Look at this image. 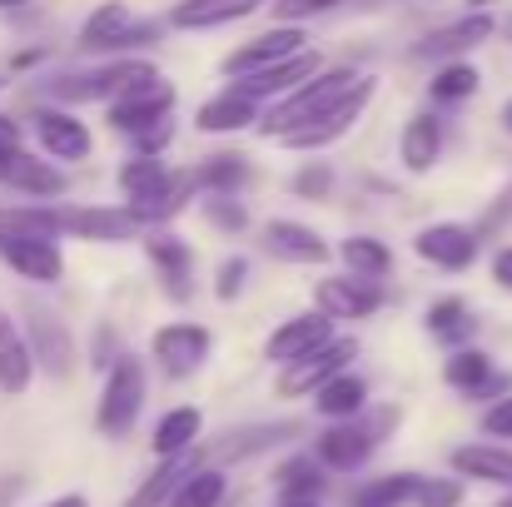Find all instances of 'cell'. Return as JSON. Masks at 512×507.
I'll return each mask as SVG.
<instances>
[{"label":"cell","instance_id":"obj_1","mask_svg":"<svg viewBox=\"0 0 512 507\" xmlns=\"http://www.w3.org/2000/svg\"><path fill=\"white\" fill-rule=\"evenodd\" d=\"M363 85V75L358 70H348V65H334V70H324V75H314L309 85H299L274 115H269V135H279V140H289V135H299V130H314V125H324L329 115H339V105Z\"/></svg>","mask_w":512,"mask_h":507},{"label":"cell","instance_id":"obj_2","mask_svg":"<svg viewBox=\"0 0 512 507\" xmlns=\"http://www.w3.org/2000/svg\"><path fill=\"white\" fill-rule=\"evenodd\" d=\"M120 189H125L135 219L145 224V219L174 214V209L189 199V174H170L155 155H145V160H130V165L120 169Z\"/></svg>","mask_w":512,"mask_h":507},{"label":"cell","instance_id":"obj_3","mask_svg":"<svg viewBox=\"0 0 512 507\" xmlns=\"http://www.w3.org/2000/svg\"><path fill=\"white\" fill-rule=\"evenodd\" d=\"M140 408H145V368H140V358L125 353V358H115V368L105 378V393H100V408H95V428L105 438H125L135 428Z\"/></svg>","mask_w":512,"mask_h":507},{"label":"cell","instance_id":"obj_4","mask_svg":"<svg viewBox=\"0 0 512 507\" xmlns=\"http://www.w3.org/2000/svg\"><path fill=\"white\" fill-rule=\"evenodd\" d=\"M170 110H174V90L155 80V85H140V90L120 95L115 110H110V120H115V130L140 135L145 150H155L160 140H170Z\"/></svg>","mask_w":512,"mask_h":507},{"label":"cell","instance_id":"obj_5","mask_svg":"<svg viewBox=\"0 0 512 507\" xmlns=\"http://www.w3.org/2000/svg\"><path fill=\"white\" fill-rule=\"evenodd\" d=\"M353 358H358V343H353V338H329L324 348H314V353H304L299 363H289V368H284L279 393H284V398L319 393L324 383H334L339 373H348V363H353Z\"/></svg>","mask_w":512,"mask_h":507},{"label":"cell","instance_id":"obj_6","mask_svg":"<svg viewBox=\"0 0 512 507\" xmlns=\"http://www.w3.org/2000/svg\"><path fill=\"white\" fill-rule=\"evenodd\" d=\"M160 75H155V65H145V60H120V65H105V70H95V75H70V80H55V95H65V100H120V95H130V90H140V85H155Z\"/></svg>","mask_w":512,"mask_h":507},{"label":"cell","instance_id":"obj_7","mask_svg":"<svg viewBox=\"0 0 512 507\" xmlns=\"http://www.w3.org/2000/svg\"><path fill=\"white\" fill-rule=\"evenodd\" d=\"M319 55L314 50H299V55H289V60H279V65H269V70H254V75H244L234 90L239 95H249V100H269V95H294L299 85H309L314 75H319Z\"/></svg>","mask_w":512,"mask_h":507},{"label":"cell","instance_id":"obj_8","mask_svg":"<svg viewBox=\"0 0 512 507\" xmlns=\"http://www.w3.org/2000/svg\"><path fill=\"white\" fill-rule=\"evenodd\" d=\"M0 259H5L20 279H30V284H55V279L65 274V259H60L55 239H35V234H10V239H0Z\"/></svg>","mask_w":512,"mask_h":507},{"label":"cell","instance_id":"obj_9","mask_svg":"<svg viewBox=\"0 0 512 507\" xmlns=\"http://www.w3.org/2000/svg\"><path fill=\"white\" fill-rule=\"evenodd\" d=\"M145 35H150V25H140V20L130 15V5L105 0V5L85 20L80 45H85V50H125V45H140Z\"/></svg>","mask_w":512,"mask_h":507},{"label":"cell","instance_id":"obj_10","mask_svg":"<svg viewBox=\"0 0 512 507\" xmlns=\"http://www.w3.org/2000/svg\"><path fill=\"white\" fill-rule=\"evenodd\" d=\"M299 50H304V30H299V25L264 30L259 40L239 45V50L224 60V70H229V75H254V70H269V65H279V60H289V55H299Z\"/></svg>","mask_w":512,"mask_h":507},{"label":"cell","instance_id":"obj_11","mask_svg":"<svg viewBox=\"0 0 512 507\" xmlns=\"http://www.w3.org/2000/svg\"><path fill=\"white\" fill-rule=\"evenodd\" d=\"M209 348H214V338H209V329H199V324H170V329L155 334V358L165 363L170 378L194 373L209 358Z\"/></svg>","mask_w":512,"mask_h":507},{"label":"cell","instance_id":"obj_12","mask_svg":"<svg viewBox=\"0 0 512 507\" xmlns=\"http://www.w3.org/2000/svg\"><path fill=\"white\" fill-rule=\"evenodd\" d=\"M334 338V319L329 314H299V319H289V324H279L274 334H269V358L274 363H299L304 353H314V348H324Z\"/></svg>","mask_w":512,"mask_h":507},{"label":"cell","instance_id":"obj_13","mask_svg":"<svg viewBox=\"0 0 512 507\" xmlns=\"http://www.w3.org/2000/svg\"><path fill=\"white\" fill-rule=\"evenodd\" d=\"M55 214H60V234L100 239V244H120L140 229L135 209H55Z\"/></svg>","mask_w":512,"mask_h":507},{"label":"cell","instance_id":"obj_14","mask_svg":"<svg viewBox=\"0 0 512 507\" xmlns=\"http://www.w3.org/2000/svg\"><path fill=\"white\" fill-rule=\"evenodd\" d=\"M284 438H294V423H259V428H234V433H224V438H214V443H209V453H204V468H224V463L254 458V453H264V448H274V443H284Z\"/></svg>","mask_w":512,"mask_h":507},{"label":"cell","instance_id":"obj_15","mask_svg":"<svg viewBox=\"0 0 512 507\" xmlns=\"http://www.w3.org/2000/svg\"><path fill=\"white\" fill-rule=\"evenodd\" d=\"M413 244H418V254H423L428 264H438V269H468V264L478 259V239H473V229H463V224H428Z\"/></svg>","mask_w":512,"mask_h":507},{"label":"cell","instance_id":"obj_16","mask_svg":"<svg viewBox=\"0 0 512 507\" xmlns=\"http://www.w3.org/2000/svg\"><path fill=\"white\" fill-rule=\"evenodd\" d=\"M264 249L289 259V264H324L329 259V239H319L309 224H294V219H269L264 224Z\"/></svg>","mask_w":512,"mask_h":507},{"label":"cell","instance_id":"obj_17","mask_svg":"<svg viewBox=\"0 0 512 507\" xmlns=\"http://www.w3.org/2000/svg\"><path fill=\"white\" fill-rule=\"evenodd\" d=\"M30 373H35V348L10 324V314L0 309V393L20 398L30 388Z\"/></svg>","mask_w":512,"mask_h":507},{"label":"cell","instance_id":"obj_18","mask_svg":"<svg viewBox=\"0 0 512 507\" xmlns=\"http://www.w3.org/2000/svg\"><path fill=\"white\" fill-rule=\"evenodd\" d=\"M35 135L50 150V160H85L90 155V130L75 115H65V110H40L35 115Z\"/></svg>","mask_w":512,"mask_h":507},{"label":"cell","instance_id":"obj_19","mask_svg":"<svg viewBox=\"0 0 512 507\" xmlns=\"http://www.w3.org/2000/svg\"><path fill=\"white\" fill-rule=\"evenodd\" d=\"M319 304H324L329 319H368L383 299H378V289L363 274H353V279H324L319 284Z\"/></svg>","mask_w":512,"mask_h":507},{"label":"cell","instance_id":"obj_20","mask_svg":"<svg viewBox=\"0 0 512 507\" xmlns=\"http://www.w3.org/2000/svg\"><path fill=\"white\" fill-rule=\"evenodd\" d=\"M145 249H150V264L165 279V294H170L174 304H184L194 294V259H189V249L179 239H170V234H155Z\"/></svg>","mask_w":512,"mask_h":507},{"label":"cell","instance_id":"obj_21","mask_svg":"<svg viewBox=\"0 0 512 507\" xmlns=\"http://www.w3.org/2000/svg\"><path fill=\"white\" fill-rule=\"evenodd\" d=\"M453 473H458V478H478V483L512 488V453H508V448H493V443H468V448H453Z\"/></svg>","mask_w":512,"mask_h":507},{"label":"cell","instance_id":"obj_22","mask_svg":"<svg viewBox=\"0 0 512 507\" xmlns=\"http://www.w3.org/2000/svg\"><path fill=\"white\" fill-rule=\"evenodd\" d=\"M30 348H35V358H40L55 378H65L70 363H75V343L65 334V324L50 319V314H40V309H30Z\"/></svg>","mask_w":512,"mask_h":507},{"label":"cell","instance_id":"obj_23","mask_svg":"<svg viewBox=\"0 0 512 507\" xmlns=\"http://www.w3.org/2000/svg\"><path fill=\"white\" fill-rule=\"evenodd\" d=\"M254 10H259V0H179L170 25H179V30H209V25L244 20V15H254Z\"/></svg>","mask_w":512,"mask_h":507},{"label":"cell","instance_id":"obj_24","mask_svg":"<svg viewBox=\"0 0 512 507\" xmlns=\"http://www.w3.org/2000/svg\"><path fill=\"white\" fill-rule=\"evenodd\" d=\"M0 184H15V189H25V194H60L65 189V174H55L50 165H40V160H30V155H20V150H5L0 155Z\"/></svg>","mask_w":512,"mask_h":507},{"label":"cell","instance_id":"obj_25","mask_svg":"<svg viewBox=\"0 0 512 507\" xmlns=\"http://www.w3.org/2000/svg\"><path fill=\"white\" fill-rule=\"evenodd\" d=\"M194 463H199L194 453L165 458V463H160V468H155V473L140 483V493H135V498H130L125 507H165V503H174V493L184 488V478L194 473Z\"/></svg>","mask_w":512,"mask_h":507},{"label":"cell","instance_id":"obj_26","mask_svg":"<svg viewBox=\"0 0 512 507\" xmlns=\"http://www.w3.org/2000/svg\"><path fill=\"white\" fill-rule=\"evenodd\" d=\"M368 453H373V433L368 428H329L319 438V463L324 468H339V473L358 468Z\"/></svg>","mask_w":512,"mask_h":507},{"label":"cell","instance_id":"obj_27","mask_svg":"<svg viewBox=\"0 0 512 507\" xmlns=\"http://www.w3.org/2000/svg\"><path fill=\"white\" fill-rule=\"evenodd\" d=\"M488 35H493V20L478 10V15H468V20H458V25H448V30L428 35V40L418 45V55H428V60H438V55H458V50H473V45H483Z\"/></svg>","mask_w":512,"mask_h":507},{"label":"cell","instance_id":"obj_28","mask_svg":"<svg viewBox=\"0 0 512 507\" xmlns=\"http://www.w3.org/2000/svg\"><path fill=\"white\" fill-rule=\"evenodd\" d=\"M254 105H259V100H249V95L229 90V95H219V100H209V105L199 110V130H204V135L244 130L249 120H259V110H254Z\"/></svg>","mask_w":512,"mask_h":507},{"label":"cell","instance_id":"obj_29","mask_svg":"<svg viewBox=\"0 0 512 507\" xmlns=\"http://www.w3.org/2000/svg\"><path fill=\"white\" fill-rule=\"evenodd\" d=\"M438 150H443V125L433 115H413L408 130H403V160H408V169H418V174L433 169Z\"/></svg>","mask_w":512,"mask_h":507},{"label":"cell","instance_id":"obj_30","mask_svg":"<svg viewBox=\"0 0 512 507\" xmlns=\"http://www.w3.org/2000/svg\"><path fill=\"white\" fill-rule=\"evenodd\" d=\"M199 408H174L160 418V428H155V453L160 458H179V453H189L194 448V438H199Z\"/></svg>","mask_w":512,"mask_h":507},{"label":"cell","instance_id":"obj_31","mask_svg":"<svg viewBox=\"0 0 512 507\" xmlns=\"http://www.w3.org/2000/svg\"><path fill=\"white\" fill-rule=\"evenodd\" d=\"M368 100H373V80H363V85H358V90H353V95H348V100L339 105V115H329L324 125H314V130H299V135H289V145H324V140H339L343 130H348V125L358 120V110H363Z\"/></svg>","mask_w":512,"mask_h":507},{"label":"cell","instance_id":"obj_32","mask_svg":"<svg viewBox=\"0 0 512 507\" xmlns=\"http://www.w3.org/2000/svg\"><path fill=\"white\" fill-rule=\"evenodd\" d=\"M443 373H448V383H453V388H463V393H488V383H498V378H493V358H488V353H478V348L453 353Z\"/></svg>","mask_w":512,"mask_h":507},{"label":"cell","instance_id":"obj_33","mask_svg":"<svg viewBox=\"0 0 512 507\" xmlns=\"http://www.w3.org/2000/svg\"><path fill=\"white\" fill-rule=\"evenodd\" d=\"M418 473H393V478H378V483H368L358 498H353V507H403L418 498Z\"/></svg>","mask_w":512,"mask_h":507},{"label":"cell","instance_id":"obj_34","mask_svg":"<svg viewBox=\"0 0 512 507\" xmlns=\"http://www.w3.org/2000/svg\"><path fill=\"white\" fill-rule=\"evenodd\" d=\"M363 398H368V383H363V378H353V373H339L334 383H324V388H319V413H329V418H348V413H358V408H363Z\"/></svg>","mask_w":512,"mask_h":507},{"label":"cell","instance_id":"obj_35","mask_svg":"<svg viewBox=\"0 0 512 507\" xmlns=\"http://www.w3.org/2000/svg\"><path fill=\"white\" fill-rule=\"evenodd\" d=\"M10 234L55 239L60 234V214L55 209H0V239H10Z\"/></svg>","mask_w":512,"mask_h":507},{"label":"cell","instance_id":"obj_36","mask_svg":"<svg viewBox=\"0 0 512 507\" xmlns=\"http://www.w3.org/2000/svg\"><path fill=\"white\" fill-rule=\"evenodd\" d=\"M224 503V473L219 468H194L170 507H219Z\"/></svg>","mask_w":512,"mask_h":507},{"label":"cell","instance_id":"obj_37","mask_svg":"<svg viewBox=\"0 0 512 507\" xmlns=\"http://www.w3.org/2000/svg\"><path fill=\"white\" fill-rule=\"evenodd\" d=\"M279 488H284L289 503H314L319 488H324V473H319V463L299 458V463H284L279 468Z\"/></svg>","mask_w":512,"mask_h":507},{"label":"cell","instance_id":"obj_38","mask_svg":"<svg viewBox=\"0 0 512 507\" xmlns=\"http://www.w3.org/2000/svg\"><path fill=\"white\" fill-rule=\"evenodd\" d=\"M428 334L448 338V343H463V338L473 334V319H468L463 299H438V304L428 309Z\"/></svg>","mask_w":512,"mask_h":507},{"label":"cell","instance_id":"obj_39","mask_svg":"<svg viewBox=\"0 0 512 507\" xmlns=\"http://www.w3.org/2000/svg\"><path fill=\"white\" fill-rule=\"evenodd\" d=\"M343 259H348V269L353 274H363V279H378V274H388V249L378 244V239H343Z\"/></svg>","mask_w":512,"mask_h":507},{"label":"cell","instance_id":"obj_40","mask_svg":"<svg viewBox=\"0 0 512 507\" xmlns=\"http://www.w3.org/2000/svg\"><path fill=\"white\" fill-rule=\"evenodd\" d=\"M478 90V70L473 65H443L433 75V100H468Z\"/></svg>","mask_w":512,"mask_h":507},{"label":"cell","instance_id":"obj_41","mask_svg":"<svg viewBox=\"0 0 512 507\" xmlns=\"http://www.w3.org/2000/svg\"><path fill=\"white\" fill-rule=\"evenodd\" d=\"M413 503L418 507H458L463 503V483H453V478H423Z\"/></svg>","mask_w":512,"mask_h":507},{"label":"cell","instance_id":"obj_42","mask_svg":"<svg viewBox=\"0 0 512 507\" xmlns=\"http://www.w3.org/2000/svg\"><path fill=\"white\" fill-rule=\"evenodd\" d=\"M244 174H249V165H244L239 155H219V160H209V165H204L199 179H204L209 189H229V184H239Z\"/></svg>","mask_w":512,"mask_h":507},{"label":"cell","instance_id":"obj_43","mask_svg":"<svg viewBox=\"0 0 512 507\" xmlns=\"http://www.w3.org/2000/svg\"><path fill=\"white\" fill-rule=\"evenodd\" d=\"M244 279H249V264H244V259H224V264H219V279H214V294H219V299H239Z\"/></svg>","mask_w":512,"mask_h":507},{"label":"cell","instance_id":"obj_44","mask_svg":"<svg viewBox=\"0 0 512 507\" xmlns=\"http://www.w3.org/2000/svg\"><path fill=\"white\" fill-rule=\"evenodd\" d=\"M329 5H339V0H274V10H279V20H284V25L309 20V15H319V10H329Z\"/></svg>","mask_w":512,"mask_h":507},{"label":"cell","instance_id":"obj_45","mask_svg":"<svg viewBox=\"0 0 512 507\" xmlns=\"http://www.w3.org/2000/svg\"><path fill=\"white\" fill-rule=\"evenodd\" d=\"M483 428H488L493 438H512V398H503V403H493V408H488Z\"/></svg>","mask_w":512,"mask_h":507},{"label":"cell","instance_id":"obj_46","mask_svg":"<svg viewBox=\"0 0 512 507\" xmlns=\"http://www.w3.org/2000/svg\"><path fill=\"white\" fill-rule=\"evenodd\" d=\"M329 184H334V174H329V165H314V169H304V174L294 179V189H299V194H324Z\"/></svg>","mask_w":512,"mask_h":507},{"label":"cell","instance_id":"obj_47","mask_svg":"<svg viewBox=\"0 0 512 507\" xmlns=\"http://www.w3.org/2000/svg\"><path fill=\"white\" fill-rule=\"evenodd\" d=\"M209 214L224 224V229H239L244 224V214H239V204H229V199H209Z\"/></svg>","mask_w":512,"mask_h":507},{"label":"cell","instance_id":"obj_48","mask_svg":"<svg viewBox=\"0 0 512 507\" xmlns=\"http://www.w3.org/2000/svg\"><path fill=\"white\" fill-rule=\"evenodd\" d=\"M5 150H20V125L10 120V115H0V155Z\"/></svg>","mask_w":512,"mask_h":507},{"label":"cell","instance_id":"obj_49","mask_svg":"<svg viewBox=\"0 0 512 507\" xmlns=\"http://www.w3.org/2000/svg\"><path fill=\"white\" fill-rule=\"evenodd\" d=\"M493 279H498L503 289H512V249H503V254L493 259Z\"/></svg>","mask_w":512,"mask_h":507},{"label":"cell","instance_id":"obj_50","mask_svg":"<svg viewBox=\"0 0 512 507\" xmlns=\"http://www.w3.org/2000/svg\"><path fill=\"white\" fill-rule=\"evenodd\" d=\"M15 488H20V478H5V483H0V507L15 498Z\"/></svg>","mask_w":512,"mask_h":507},{"label":"cell","instance_id":"obj_51","mask_svg":"<svg viewBox=\"0 0 512 507\" xmlns=\"http://www.w3.org/2000/svg\"><path fill=\"white\" fill-rule=\"evenodd\" d=\"M50 507H85V498H80V493H65V498H55Z\"/></svg>","mask_w":512,"mask_h":507},{"label":"cell","instance_id":"obj_52","mask_svg":"<svg viewBox=\"0 0 512 507\" xmlns=\"http://www.w3.org/2000/svg\"><path fill=\"white\" fill-rule=\"evenodd\" d=\"M503 130H508V135H512V100H508V105H503Z\"/></svg>","mask_w":512,"mask_h":507},{"label":"cell","instance_id":"obj_53","mask_svg":"<svg viewBox=\"0 0 512 507\" xmlns=\"http://www.w3.org/2000/svg\"><path fill=\"white\" fill-rule=\"evenodd\" d=\"M279 507H319V503H289V498H284V503H279Z\"/></svg>","mask_w":512,"mask_h":507},{"label":"cell","instance_id":"obj_54","mask_svg":"<svg viewBox=\"0 0 512 507\" xmlns=\"http://www.w3.org/2000/svg\"><path fill=\"white\" fill-rule=\"evenodd\" d=\"M10 5H25V0H0V10H10Z\"/></svg>","mask_w":512,"mask_h":507},{"label":"cell","instance_id":"obj_55","mask_svg":"<svg viewBox=\"0 0 512 507\" xmlns=\"http://www.w3.org/2000/svg\"><path fill=\"white\" fill-rule=\"evenodd\" d=\"M473 5H478V10H483V5H493V0H473Z\"/></svg>","mask_w":512,"mask_h":507},{"label":"cell","instance_id":"obj_56","mask_svg":"<svg viewBox=\"0 0 512 507\" xmlns=\"http://www.w3.org/2000/svg\"><path fill=\"white\" fill-rule=\"evenodd\" d=\"M498 507H512V498H503V503H498Z\"/></svg>","mask_w":512,"mask_h":507}]
</instances>
